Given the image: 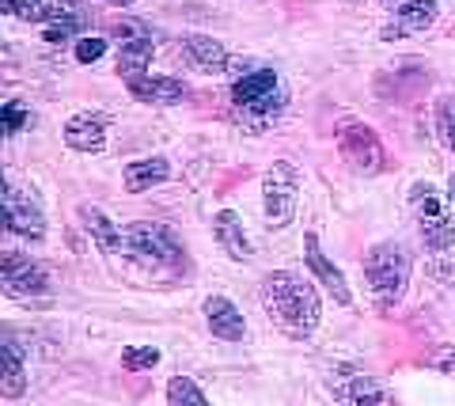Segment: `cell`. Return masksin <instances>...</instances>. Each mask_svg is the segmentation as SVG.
Wrapping results in <instances>:
<instances>
[{
	"label": "cell",
	"instance_id": "cell-21",
	"mask_svg": "<svg viewBox=\"0 0 455 406\" xmlns=\"http://www.w3.org/2000/svg\"><path fill=\"white\" fill-rule=\"evenodd\" d=\"M418 228H421L425 247L436 251V255H444V251L455 243V224L444 209H440V213H429V217H418Z\"/></svg>",
	"mask_w": 455,
	"mask_h": 406
},
{
	"label": "cell",
	"instance_id": "cell-3",
	"mask_svg": "<svg viewBox=\"0 0 455 406\" xmlns=\"http://www.w3.org/2000/svg\"><path fill=\"white\" fill-rule=\"evenodd\" d=\"M364 277H368L372 297L383 307L395 304L406 292V282H410V251H406V243H398V240L376 243L372 251H368V259H364Z\"/></svg>",
	"mask_w": 455,
	"mask_h": 406
},
{
	"label": "cell",
	"instance_id": "cell-6",
	"mask_svg": "<svg viewBox=\"0 0 455 406\" xmlns=\"http://www.w3.org/2000/svg\"><path fill=\"white\" fill-rule=\"evenodd\" d=\"M0 289H4V297H12V300H31V297H42V292L50 289V277L27 255L8 251L4 266H0Z\"/></svg>",
	"mask_w": 455,
	"mask_h": 406
},
{
	"label": "cell",
	"instance_id": "cell-15",
	"mask_svg": "<svg viewBox=\"0 0 455 406\" xmlns=\"http://www.w3.org/2000/svg\"><path fill=\"white\" fill-rule=\"evenodd\" d=\"M304 259H307V266H311V274H315L319 282L331 289V297H334L338 304H349V285H346V277H341L338 266L319 251L315 232H307V235H304Z\"/></svg>",
	"mask_w": 455,
	"mask_h": 406
},
{
	"label": "cell",
	"instance_id": "cell-24",
	"mask_svg": "<svg viewBox=\"0 0 455 406\" xmlns=\"http://www.w3.org/2000/svg\"><path fill=\"white\" fill-rule=\"evenodd\" d=\"M152 365H160V349H156V346H130L122 354V369H130V372L152 369Z\"/></svg>",
	"mask_w": 455,
	"mask_h": 406
},
{
	"label": "cell",
	"instance_id": "cell-28",
	"mask_svg": "<svg viewBox=\"0 0 455 406\" xmlns=\"http://www.w3.org/2000/svg\"><path fill=\"white\" fill-rule=\"evenodd\" d=\"M425 365L444 372V376H455V346H436L429 357H425Z\"/></svg>",
	"mask_w": 455,
	"mask_h": 406
},
{
	"label": "cell",
	"instance_id": "cell-5",
	"mask_svg": "<svg viewBox=\"0 0 455 406\" xmlns=\"http://www.w3.org/2000/svg\"><path fill=\"white\" fill-rule=\"evenodd\" d=\"M296 194H300V175L289 160H277L262 179V209L269 228H284L296 217Z\"/></svg>",
	"mask_w": 455,
	"mask_h": 406
},
{
	"label": "cell",
	"instance_id": "cell-31",
	"mask_svg": "<svg viewBox=\"0 0 455 406\" xmlns=\"http://www.w3.org/2000/svg\"><path fill=\"white\" fill-rule=\"evenodd\" d=\"M107 4H114V8H130L133 0H107Z\"/></svg>",
	"mask_w": 455,
	"mask_h": 406
},
{
	"label": "cell",
	"instance_id": "cell-11",
	"mask_svg": "<svg viewBox=\"0 0 455 406\" xmlns=\"http://www.w3.org/2000/svg\"><path fill=\"white\" fill-rule=\"evenodd\" d=\"M125 88L137 103H148V107H175L190 95V88L175 76H152V73H140V76H130Z\"/></svg>",
	"mask_w": 455,
	"mask_h": 406
},
{
	"label": "cell",
	"instance_id": "cell-27",
	"mask_svg": "<svg viewBox=\"0 0 455 406\" xmlns=\"http://www.w3.org/2000/svg\"><path fill=\"white\" fill-rule=\"evenodd\" d=\"M0 118H4V133L16 137V133H23L27 125H31V110L20 107V103H4V115Z\"/></svg>",
	"mask_w": 455,
	"mask_h": 406
},
{
	"label": "cell",
	"instance_id": "cell-1",
	"mask_svg": "<svg viewBox=\"0 0 455 406\" xmlns=\"http://www.w3.org/2000/svg\"><path fill=\"white\" fill-rule=\"evenodd\" d=\"M259 297H262L266 315L274 319L289 338H307V334L319 327L323 307H319V292L307 277L292 274V270H277L262 282Z\"/></svg>",
	"mask_w": 455,
	"mask_h": 406
},
{
	"label": "cell",
	"instance_id": "cell-33",
	"mask_svg": "<svg viewBox=\"0 0 455 406\" xmlns=\"http://www.w3.org/2000/svg\"><path fill=\"white\" fill-rule=\"evenodd\" d=\"M383 4H403V0H383Z\"/></svg>",
	"mask_w": 455,
	"mask_h": 406
},
{
	"label": "cell",
	"instance_id": "cell-10",
	"mask_svg": "<svg viewBox=\"0 0 455 406\" xmlns=\"http://www.w3.org/2000/svg\"><path fill=\"white\" fill-rule=\"evenodd\" d=\"M436 0H403V4L395 8V16L383 23L379 38L391 42V38H410V35H421L425 27L436 23Z\"/></svg>",
	"mask_w": 455,
	"mask_h": 406
},
{
	"label": "cell",
	"instance_id": "cell-2",
	"mask_svg": "<svg viewBox=\"0 0 455 406\" xmlns=\"http://www.w3.org/2000/svg\"><path fill=\"white\" fill-rule=\"evenodd\" d=\"M232 107H235V118L243 122L247 130L262 133L284 107L281 76L274 73V68H266V65L251 68V73H239L232 80Z\"/></svg>",
	"mask_w": 455,
	"mask_h": 406
},
{
	"label": "cell",
	"instance_id": "cell-32",
	"mask_svg": "<svg viewBox=\"0 0 455 406\" xmlns=\"http://www.w3.org/2000/svg\"><path fill=\"white\" fill-rule=\"evenodd\" d=\"M448 198H451V202H455V175H451V179H448Z\"/></svg>",
	"mask_w": 455,
	"mask_h": 406
},
{
	"label": "cell",
	"instance_id": "cell-23",
	"mask_svg": "<svg viewBox=\"0 0 455 406\" xmlns=\"http://www.w3.org/2000/svg\"><path fill=\"white\" fill-rule=\"evenodd\" d=\"M167 402H171V406H182V402L202 406V402H205V391L197 387L190 376H171V384H167Z\"/></svg>",
	"mask_w": 455,
	"mask_h": 406
},
{
	"label": "cell",
	"instance_id": "cell-7",
	"mask_svg": "<svg viewBox=\"0 0 455 406\" xmlns=\"http://www.w3.org/2000/svg\"><path fill=\"white\" fill-rule=\"evenodd\" d=\"M4 228L27 235V240H42L46 235V217H42L38 202L31 194H23L12 179H4Z\"/></svg>",
	"mask_w": 455,
	"mask_h": 406
},
{
	"label": "cell",
	"instance_id": "cell-25",
	"mask_svg": "<svg viewBox=\"0 0 455 406\" xmlns=\"http://www.w3.org/2000/svg\"><path fill=\"white\" fill-rule=\"evenodd\" d=\"M436 130L444 137V145L455 152V100H444L436 107Z\"/></svg>",
	"mask_w": 455,
	"mask_h": 406
},
{
	"label": "cell",
	"instance_id": "cell-19",
	"mask_svg": "<svg viewBox=\"0 0 455 406\" xmlns=\"http://www.w3.org/2000/svg\"><path fill=\"white\" fill-rule=\"evenodd\" d=\"M80 220H84V228H88V235L99 243V251L103 255H114V251H122L125 243V232L114 224L103 209H95V205H80Z\"/></svg>",
	"mask_w": 455,
	"mask_h": 406
},
{
	"label": "cell",
	"instance_id": "cell-20",
	"mask_svg": "<svg viewBox=\"0 0 455 406\" xmlns=\"http://www.w3.org/2000/svg\"><path fill=\"white\" fill-rule=\"evenodd\" d=\"M182 42H187L190 61L202 68V73H224V68L232 65V53H228V46H224V42H217V38L190 35V38H182Z\"/></svg>",
	"mask_w": 455,
	"mask_h": 406
},
{
	"label": "cell",
	"instance_id": "cell-26",
	"mask_svg": "<svg viewBox=\"0 0 455 406\" xmlns=\"http://www.w3.org/2000/svg\"><path fill=\"white\" fill-rule=\"evenodd\" d=\"M107 53V38H99V35H84V38H76V61L80 65H92V61H99Z\"/></svg>",
	"mask_w": 455,
	"mask_h": 406
},
{
	"label": "cell",
	"instance_id": "cell-29",
	"mask_svg": "<svg viewBox=\"0 0 455 406\" xmlns=\"http://www.w3.org/2000/svg\"><path fill=\"white\" fill-rule=\"evenodd\" d=\"M110 38H118V46L122 42H133V38H148V27L137 23V20H118L110 27Z\"/></svg>",
	"mask_w": 455,
	"mask_h": 406
},
{
	"label": "cell",
	"instance_id": "cell-17",
	"mask_svg": "<svg viewBox=\"0 0 455 406\" xmlns=\"http://www.w3.org/2000/svg\"><path fill=\"white\" fill-rule=\"evenodd\" d=\"M171 179V160L167 156H145V160H133L125 163V190L130 194H145L152 187H160Z\"/></svg>",
	"mask_w": 455,
	"mask_h": 406
},
{
	"label": "cell",
	"instance_id": "cell-9",
	"mask_svg": "<svg viewBox=\"0 0 455 406\" xmlns=\"http://www.w3.org/2000/svg\"><path fill=\"white\" fill-rule=\"evenodd\" d=\"M338 148H341V156H346V163L361 175H376L383 167V145L368 125H357V122L346 125L338 137Z\"/></svg>",
	"mask_w": 455,
	"mask_h": 406
},
{
	"label": "cell",
	"instance_id": "cell-14",
	"mask_svg": "<svg viewBox=\"0 0 455 406\" xmlns=\"http://www.w3.org/2000/svg\"><path fill=\"white\" fill-rule=\"evenodd\" d=\"M205 323L224 342H243V334H247L243 312H239V307L228 300V297H209L205 300Z\"/></svg>",
	"mask_w": 455,
	"mask_h": 406
},
{
	"label": "cell",
	"instance_id": "cell-18",
	"mask_svg": "<svg viewBox=\"0 0 455 406\" xmlns=\"http://www.w3.org/2000/svg\"><path fill=\"white\" fill-rule=\"evenodd\" d=\"M212 232H217V243L228 251V259H235V262L251 259V240L243 232V220H239V213H232V209L217 213V220H212Z\"/></svg>",
	"mask_w": 455,
	"mask_h": 406
},
{
	"label": "cell",
	"instance_id": "cell-13",
	"mask_svg": "<svg viewBox=\"0 0 455 406\" xmlns=\"http://www.w3.org/2000/svg\"><path fill=\"white\" fill-rule=\"evenodd\" d=\"M65 145L76 148V152H99L107 145V118L103 115H92V110H84V115H73L65 122Z\"/></svg>",
	"mask_w": 455,
	"mask_h": 406
},
{
	"label": "cell",
	"instance_id": "cell-16",
	"mask_svg": "<svg viewBox=\"0 0 455 406\" xmlns=\"http://www.w3.org/2000/svg\"><path fill=\"white\" fill-rule=\"evenodd\" d=\"M326 387H331V395L338 402H364V399H376V402H387V387H379L372 376L364 372H349V376H331L326 380Z\"/></svg>",
	"mask_w": 455,
	"mask_h": 406
},
{
	"label": "cell",
	"instance_id": "cell-30",
	"mask_svg": "<svg viewBox=\"0 0 455 406\" xmlns=\"http://www.w3.org/2000/svg\"><path fill=\"white\" fill-rule=\"evenodd\" d=\"M8 16H20V20H38L42 12V0H0Z\"/></svg>",
	"mask_w": 455,
	"mask_h": 406
},
{
	"label": "cell",
	"instance_id": "cell-12",
	"mask_svg": "<svg viewBox=\"0 0 455 406\" xmlns=\"http://www.w3.org/2000/svg\"><path fill=\"white\" fill-rule=\"evenodd\" d=\"M23 387H27L23 346L16 342V334L4 330V338H0V395H4V399H20Z\"/></svg>",
	"mask_w": 455,
	"mask_h": 406
},
{
	"label": "cell",
	"instance_id": "cell-4",
	"mask_svg": "<svg viewBox=\"0 0 455 406\" xmlns=\"http://www.w3.org/2000/svg\"><path fill=\"white\" fill-rule=\"evenodd\" d=\"M125 247L152 266H182V259H187V251L175 240V232L160 220H133L130 228H125Z\"/></svg>",
	"mask_w": 455,
	"mask_h": 406
},
{
	"label": "cell",
	"instance_id": "cell-22",
	"mask_svg": "<svg viewBox=\"0 0 455 406\" xmlns=\"http://www.w3.org/2000/svg\"><path fill=\"white\" fill-rule=\"evenodd\" d=\"M152 35L148 38H133V42H122V53H118V73L122 80H130V76H140L145 68L152 65Z\"/></svg>",
	"mask_w": 455,
	"mask_h": 406
},
{
	"label": "cell",
	"instance_id": "cell-8",
	"mask_svg": "<svg viewBox=\"0 0 455 406\" xmlns=\"http://www.w3.org/2000/svg\"><path fill=\"white\" fill-rule=\"evenodd\" d=\"M35 23L46 27V31H42L46 42L61 46V42H73L84 27L92 23V16H88V8H84L80 0H53V4H42Z\"/></svg>",
	"mask_w": 455,
	"mask_h": 406
}]
</instances>
